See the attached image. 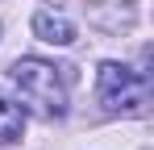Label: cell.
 <instances>
[{
	"mask_svg": "<svg viewBox=\"0 0 154 150\" xmlns=\"http://www.w3.org/2000/svg\"><path fill=\"white\" fill-rule=\"evenodd\" d=\"M21 133H25V108L0 88V146L21 142Z\"/></svg>",
	"mask_w": 154,
	"mask_h": 150,
	"instance_id": "obj_4",
	"label": "cell"
},
{
	"mask_svg": "<svg viewBox=\"0 0 154 150\" xmlns=\"http://www.w3.org/2000/svg\"><path fill=\"white\" fill-rule=\"evenodd\" d=\"M100 104L108 113H129V117H137V113H146V104H150V79L142 71H133L125 63H100Z\"/></svg>",
	"mask_w": 154,
	"mask_h": 150,
	"instance_id": "obj_2",
	"label": "cell"
},
{
	"mask_svg": "<svg viewBox=\"0 0 154 150\" xmlns=\"http://www.w3.org/2000/svg\"><path fill=\"white\" fill-rule=\"evenodd\" d=\"M13 79H17L21 96L42 117H63L67 113V79H63V67H54L46 58H17L13 63Z\"/></svg>",
	"mask_w": 154,
	"mask_h": 150,
	"instance_id": "obj_1",
	"label": "cell"
},
{
	"mask_svg": "<svg viewBox=\"0 0 154 150\" xmlns=\"http://www.w3.org/2000/svg\"><path fill=\"white\" fill-rule=\"evenodd\" d=\"M33 33H38L42 42H50V46H71V42H75V25L67 21L63 13H50V8H42V13L33 17Z\"/></svg>",
	"mask_w": 154,
	"mask_h": 150,
	"instance_id": "obj_3",
	"label": "cell"
}]
</instances>
